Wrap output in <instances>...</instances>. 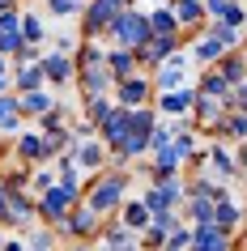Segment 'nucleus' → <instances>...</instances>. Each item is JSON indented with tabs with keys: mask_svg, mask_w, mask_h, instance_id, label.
Wrapping results in <instances>:
<instances>
[{
	"mask_svg": "<svg viewBox=\"0 0 247 251\" xmlns=\"http://www.w3.org/2000/svg\"><path fill=\"white\" fill-rule=\"evenodd\" d=\"M22 39H26L30 47H43L47 34H43V22H39V17H22Z\"/></svg>",
	"mask_w": 247,
	"mask_h": 251,
	"instance_id": "nucleus-29",
	"label": "nucleus"
},
{
	"mask_svg": "<svg viewBox=\"0 0 247 251\" xmlns=\"http://www.w3.org/2000/svg\"><path fill=\"white\" fill-rule=\"evenodd\" d=\"M115 102L119 106H145L149 102V81H145V73H132V77H124V81H115Z\"/></svg>",
	"mask_w": 247,
	"mask_h": 251,
	"instance_id": "nucleus-11",
	"label": "nucleus"
},
{
	"mask_svg": "<svg viewBox=\"0 0 247 251\" xmlns=\"http://www.w3.org/2000/svg\"><path fill=\"white\" fill-rule=\"evenodd\" d=\"M55 98L52 94H43V90H30V94H22V115H34V119H43L47 111H55Z\"/></svg>",
	"mask_w": 247,
	"mask_h": 251,
	"instance_id": "nucleus-20",
	"label": "nucleus"
},
{
	"mask_svg": "<svg viewBox=\"0 0 247 251\" xmlns=\"http://www.w3.org/2000/svg\"><path fill=\"white\" fill-rule=\"evenodd\" d=\"M68 251H90V247H81V243H77V247H68Z\"/></svg>",
	"mask_w": 247,
	"mask_h": 251,
	"instance_id": "nucleus-44",
	"label": "nucleus"
},
{
	"mask_svg": "<svg viewBox=\"0 0 247 251\" xmlns=\"http://www.w3.org/2000/svg\"><path fill=\"white\" fill-rule=\"evenodd\" d=\"M209 34H213V39H221L226 47H230V51L239 47V43H243V39H239V30H234V26H226V22H213V26H209Z\"/></svg>",
	"mask_w": 247,
	"mask_h": 251,
	"instance_id": "nucleus-33",
	"label": "nucleus"
},
{
	"mask_svg": "<svg viewBox=\"0 0 247 251\" xmlns=\"http://www.w3.org/2000/svg\"><path fill=\"white\" fill-rule=\"evenodd\" d=\"M9 9H17V0H0V13H9Z\"/></svg>",
	"mask_w": 247,
	"mask_h": 251,
	"instance_id": "nucleus-41",
	"label": "nucleus"
},
{
	"mask_svg": "<svg viewBox=\"0 0 247 251\" xmlns=\"http://www.w3.org/2000/svg\"><path fill=\"white\" fill-rule=\"evenodd\" d=\"M230 111H247V85H234V102Z\"/></svg>",
	"mask_w": 247,
	"mask_h": 251,
	"instance_id": "nucleus-38",
	"label": "nucleus"
},
{
	"mask_svg": "<svg viewBox=\"0 0 247 251\" xmlns=\"http://www.w3.org/2000/svg\"><path fill=\"white\" fill-rule=\"evenodd\" d=\"M128 183H132V175H128V171L98 175V179H94V187H90V196H85V204H90V209H98V213L119 209V204H124V192H128Z\"/></svg>",
	"mask_w": 247,
	"mask_h": 251,
	"instance_id": "nucleus-2",
	"label": "nucleus"
},
{
	"mask_svg": "<svg viewBox=\"0 0 247 251\" xmlns=\"http://www.w3.org/2000/svg\"><path fill=\"white\" fill-rule=\"evenodd\" d=\"M145 13H149V30H154V34H179V17H175L170 4H162V9H145Z\"/></svg>",
	"mask_w": 247,
	"mask_h": 251,
	"instance_id": "nucleus-22",
	"label": "nucleus"
},
{
	"mask_svg": "<svg viewBox=\"0 0 247 251\" xmlns=\"http://www.w3.org/2000/svg\"><path fill=\"white\" fill-rule=\"evenodd\" d=\"M47 13H55V17H73V13H85V0H47Z\"/></svg>",
	"mask_w": 247,
	"mask_h": 251,
	"instance_id": "nucleus-32",
	"label": "nucleus"
},
{
	"mask_svg": "<svg viewBox=\"0 0 247 251\" xmlns=\"http://www.w3.org/2000/svg\"><path fill=\"white\" fill-rule=\"evenodd\" d=\"M98 222H103V213L85 204V209L68 213V217L55 226V230H60V234H68V238H94V234H98Z\"/></svg>",
	"mask_w": 247,
	"mask_h": 251,
	"instance_id": "nucleus-8",
	"label": "nucleus"
},
{
	"mask_svg": "<svg viewBox=\"0 0 247 251\" xmlns=\"http://www.w3.org/2000/svg\"><path fill=\"white\" fill-rule=\"evenodd\" d=\"M213 222H218L221 230H234V226L243 222V209H239V204H234L230 196H221L218 204H213Z\"/></svg>",
	"mask_w": 247,
	"mask_h": 251,
	"instance_id": "nucleus-25",
	"label": "nucleus"
},
{
	"mask_svg": "<svg viewBox=\"0 0 247 251\" xmlns=\"http://www.w3.org/2000/svg\"><path fill=\"white\" fill-rule=\"evenodd\" d=\"M149 34H154V30H149V13H145V9H132V4L119 9L115 22H111V30H107V39L115 43V47H132V51H137Z\"/></svg>",
	"mask_w": 247,
	"mask_h": 251,
	"instance_id": "nucleus-1",
	"label": "nucleus"
},
{
	"mask_svg": "<svg viewBox=\"0 0 247 251\" xmlns=\"http://www.w3.org/2000/svg\"><path fill=\"white\" fill-rule=\"evenodd\" d=\"M218 73L230 81V85H243V81H247V55L243 51H226L218 60Z\"/></svg>",
	"mask_w": 247,
	"mask_h": 251,
	"instance_id": "nucleus-19",
	"label": "nucleus"
},
{
	"mask_svg": "<svg viewBox=\"0 0 247 251\" xmlns=\"http://www.w3.org/2000/svg\"><path fill=\"white\" fill-rule=\"evenodd\" d=\"M107 73H111V81H124L137 73V51L132 47H111L107 51Z\"/></svg>",
	"mask_w": 247,
	"mask_h": 251,
	"instance_id": "nucleus-17",
	"label": "nucleus"
},
{
	"mask_svg": "<svg viewBox=\"0 0 247 251\" xmlns=\"http://www.w3.org/2000/svg\"><path fill=\"white\" fill-rule=\"evenodd\" d=\"M209 171H218V179H239V166H234V158H230L221 145L205 149V175H209Z\"/></svg>",
	"mask_w": 247,
	"mask_h": 251,
	"instance_id": "nucleus-18",
	"label": "nucleus"
},
{
	"mask_svg": "<svg viewBox=\"0 0 247 251\" xmlns=\"http://www.w3.org/2000/svg\"><path fill=\"white\" fill-rule=\"evenodd\" d=\"M196 124L200 128H221V119H226V111H230V102L226 98H218V94H209V90H196Z\"/></svg>",
	"mask_w": 247,
	"mask_h": 251,
	"instance_id": "nucleus-6",
	"label": "nucleus"
},
{
	"mask_svg": "<svg viewBox=\"0 0 247 251\" xmlns=\"http://www.w3.org/2000/svg\"><path fill=\"white\" fill-rule=\"evenodd\" d=\"M230 230H221L218 222H205V226H192V247L188 251H230Z\"/></svg>",
	"mask_w": 247,
	"mask_h": 251,
	"instance_id": "nucleus-9",
	"label": "nucleus"
},
{
	"mask_svg": "<svg viewBox=\"0 0 247 251\" xmlns=\"http://www.w3.org/2000/svg\"><path fill=\"white\" fill-rule=\"evenodd\" d=\"M34 204H30L17 187H9V183H0V222H9V226H26V222H34Z\"/></svg>",
	"mask_w": 247,
	"mask_h": 251,
	"instance_id": "nucleus-5",
	"label": "nucleus"
},
{
	"mask_svg": "<svg viewBox=\"0 0 247 251\" xmlns=\"http://www.w3.org/2000/svg\"><path fill=\"white\" fill-rule=\"evenodd\" d=\"M17 90H22V94L43 90V64H22V68H17Z\"/></svg>",
	"mask_w": 247,
	"mask_h": 251,
	"instance_id": "nucleus-26",
	"label": "nucleus"
},
{
	"mask_svg": "<svg viewBox=\"0 0 247 251\" xmlns=\"http://www.w3.org/2000/svg\"><path fill=\"white\" fill-rule=\"evenodd\" d=\"M0 247H4V238H0Z\"/></svg>",
	"mask_w": 247,
	"mask_h": 251,
	"instance_id": "nucleus-46",
	"label": "nucleus"
},
{
	"mask_svg": "<svg viewBox=\"0 0 247 251\" xmlns=\"http://www.w3.org/2000/svg\"><path fill=\"white\" fill-rule=\"evenodd\" d=\"M213 204H218V200H209V196H192V204H188V213H192V222H196V226L213 222Z\"/></svg>",
	"mask_w": 247,
	"mask_h": 251,
	"instance_id": "nucleus-28",
	"label": "nucleus"
},
{
	"mask_svg": "<svg viewBox=\"0 0 247 251\" xmlns=\"http://www.w3.org/2000/svg\"><path fill=\"white\" fill-rule=\"evenodd\" d=\"M4 85H9V77H4V73H0V94H4Z\"/></svg>",
	"mask_w": 247,
	"mask_h": 251,
	"instance_id": "nucleus-42",
	"label": "nucleus"
},
{
	"mask_svg": "<svg viewBox=\"0 0 247 251\" xmlns=\"http://www.w3.org/2000/svg\"><path fill=\"white\" fill-rule=\"evenodd\" d=\"M0 251H30V247H26V243H17V238H9V243H4Z\"/></svg>",
	"mask_w": 247,
	"mask_h": 251,
	"instance_id": "nucleus-40",
	"label": "nucleus"
},
{
	"mask_svg": "<svg viewBox=\"0 0 247 251\" xmlns=\"http://www.w3.org/2000/svg\"><path fill=\"white\" fill-rule=\"evenodd\" d=\"M0 73H4V55H0Z\"/></svg>",
	"mask_w": 247,
	"mask_h": 251,
	"instance_id": "nucleus-45",
	"label": "nucleus"
},
{
	"mask_svg": "<svg viewBox=\"0 0 247 251\" xmlns=\"http://www.w3.org/2000/svg\"><path fill=\"white\" fill-rule=\"evenodd\" d=\"M73 158H77L81 171H98L107 162V145L103 141H73Z\"/></svg>",
	"mask_w": 247,
	"mask_h": 251,
	"instance_id": "nucleus-16",
	"label": "nucleus"
},
{
	"mask_svg": "<svg viewBox=\"0 0 247 251\" xmlns=\"http://www.w3.org/2000/svg\"><path fill=\"white\" fill-rule=\"evenodd\" d=\"M218 132H221V136H230V141H243V136H247V111H234L230 119H221Z\"/></svg>",
	"mask_w": 247,
	"mask_h": 251,
	"instance_id": "nucleus-27",
	"label": "nucleus"
},
{
	"mask_svg": "<svg viewBox=\"0 0 247 251\" xmlns=\"http://www.w3.org/2000/svg\"><path fill=\"white\" fill-rule=\"evenodd\" d=\"M183 77H188V55H183V51H175V55H166V60L158 64L154 85H158L162 94H166V90H179V85H183Z\"/></svg>",
	"mask_w": 247,
	"mask_h": 251,
	"instance_id": "nucleus-12",
	"label": "nucleus"
},
{
	"mask_svg": "<svg viewBox=\"0 0 247 251\" xmlns=\"http://www.w3.org/2000/svg\"><path fill=\"white\" fill-rule=\"evenodd\" d=\"M107 115H111V102H107V94H103V98H90V102H85V119H90L94 128H98Z\"/></svg>",
	"mask_w": 247,
	"mask_h": 251,
	"instance_id": "nucleus-31",
	"label": "nucleus"
},
{
	"mask_svg": "<svg viewBox=\"0 0 247 251\" xmlns=\"http://www.w3.org/2000/svg\"><path fill=\"white\" fill-rule=\"evenodd\" d=\"M162 247H166V230L145 226V230H141V251H162Z\"/></svg>",
	"mask_w": 247,
	"mask_h": 251,
	"instance_id": "nucleus-30",
	"label": "nucleus"
},
{
	"mask_svg": "<svg viewBox=\"0 0 247 251\" xmlns=\"http://www.w3.org/2000/svg\"><path fill=\"white\" fill-rule=\"evenodd\" d=\"M98 247H103V251H141V234L119 222V226H107V230H103Z\"/></svg>",
	"mask_w": 247,
	"mask_h": 251,
	"instance_id": "nucleus-15",
	"label": "nucleus"
},
{
	"mask_svg": "<svg viewBox=\"0 0 247 251\" xmlns=\"http://www.w3.org/2000/svg\"><path fill=\"white\" fill-rule=\"evenodd\" d=\"M192 102H196V90L192 85H179V90H166L162 98H158V111L166 119H183L188 111H192Z\"/></svg>",
	"mask_w": 247,
	"mask_h": 251,
	"instance_id": "nucleus-14",
	"label": "nucleus"
},
{
	"mask_svg": "<svg viewBox=\"0 0 247 251\" xmlns=\"http://www.w3.org/2000/svg\"><path fill=\"white\" fill-rule=\"evenodd\" d=\"M13 115H22V98L0 94V124H4V119H13Z\"/></svg>",
	"mask_w": 247,
	"mask_h": 251,
	"instance_id": "nucleus-34",
	"label": "nucleus"
},
{
	"mask_svg": "<svg viewBox=\"0 0 247 251\" xmlns=\"http://www.w3.org/2000/svg\"><path fill=\"white\" fill-rule=\"evenodd\" d=\"M119 9H128V0H90V4H85V39L107 34Z\"/></svg>",
	"mask_w": 247,
	"mask_h": 251,
	"instance_id": "nucleus-4",
	"label": "nucleus"
},
{
	"mask_svg": "<svg viewBox=\"0 0 247 251\" xmlns=\"http://www.w3.org/2000/svg\"><path fill=\"white\" fill-rule=\"evenodd\" d=\"M73 192H68V187H47V192H43V204H39V213H43V222H52V226H60L68 217V213H73Z\"/></svg>",
	"mask_w": 247,
	"mask_h": 251,
	"instance_id": "nucleus-7",
	"label": "nucleus"
},
{
	"mask_svg": "<svg viewBox=\"0 0 247 251\" xmlns=\"http://www.w3.org/2000/svg\"><path fill=\"white\" fill-rule=\"evenodd\" d=\"M226 51H230V47H226L221 39H213V34L205 30V34H200V43H196V51H192V55L200 60V64H218V60H221Z\"/></svg>",
	"mask_w": 247,
	"mask_h": 251,
	"instance_id": "nucleus-23",
	"label": "nucleus"
},
{
	"mask_svg": "<svg viewBox=\"0 0 247 251\" xmlns=\"http://www.w3.org/2000/svg\"><path fill=\"white\" fill-rule=\"evenodd\" d=\"M243 26H247V17H243Z\"/></svg>",
	"mask_w": 247,
	"mask_h": 251,
	"instance_id": "nucleus-47",
	"label": "nucleus"
},
{
	"mask_svg": "<svg viewBox=\"0 0 247 251\" xmlns=\"http://www.w3.org/2000/svg\"><path fill=\"white\" fill-rule=\"evenodd\" d=\"M234 166H239V179H247V141H239V153H234Z\"/></svg>",
	"mask_w": 247,
	"mask_h": 251,
	"instance_id": "nucleus-37",
	"label": "nucleus"
},
{
	"mask_svg": "<svg viewBox=\"0 0 247 251\" xmlns=\"http://www.w3.org/2000/svg\"><path fill=\"white\" fill-rule=\"evenodd\" d=\"M26 247H30V251H55V243H52V234L43 230V234H34V238H30Z\"/></svg>",
	"mask_w": 247,
	"mask_h": 251,
	"instance_id": "nucleus-36",
	"label": "nucleus"
},
{
	"mask_svg": "<svg viewBox=\"0 0 247 251\" xmlns=\"http://www.w3.org/2000/svg\"><path fill=\"white\" fill-rule=\"evenodd\" d=\"M170 9H175V17H179V30L205 22V0H170Z\"/></svg>",
	"mask_w": 247,
	"mask_h": 251,
	"instance_id": "nucleus-21",
	"label": "nucleus"
},
{
	"mask_svg": "<svg viewBox=\"0 0 247 251\" xmlns=\"http://www.w3.org/2000/svg\"><path fill=\"white\" fill-rule=\"evenodd\" d=\"M119 209H124V226H128V230H137V234L154 222V213L145 209V200H128V204H119Z\"/></svg>",
	"mask_w": 247,
	"mask_h": 251,
	"instance_id": "nucleus-24",
	"label": "nucleus"
},
{
	"mask_svg": "<svg viewBox=\"0 0 247 251\" xmlns=\"http://www.w3.org/2000/svg\"><path fill=\"white\" fill-rule=\"evenodd\" d=\"M43 77L52 81V85H68L73 81V73H77V64H73V55H64V51H43Z\"/></svg>",
	"mask_w": 247,
	"mask_h": 251,
	"instance_id": "nucleus-13",
	"label": "nucleus"
},
{
	"mask_svg": "<svg viewBox=\"0 0 247 251\" xmlns=\"http://www.w3.org/2000/svg\"><path fill=\"white\" fill-rule=\"evenodd\" d=\"M234 0H205V17H213V22H218V17H226V9H230Z\"/></svg>",
	"mask_w": 247,
	"mask_h": 251,
	"instance_id": "nucleus-35",
	"label": "nucleus"
},
{
	"mask_svg": "<svg viewBox=\"0 0 247 251\" xmlns=\"http://www.w3.org/2000/svg\"><path fill=\"white\" fill-rule=\"evenodd\" d=\"M0 55H4V30H0Z\"/></svg>",
	"mask_w": 247,
	"mask_h": 251,
	"instance_id": "nucleus-43",
	"label": "nucleus"
},
{
	"mask_svg": "<svg viewBox=\"0 0 247 251\" xmlns=\"http://www.w3.org/2000/svg\"><path fill=\"white\" fill-rule=\"evenodd\" d=\"M34 187H39V192H47V187H55V175H52V171L34 175Z\"/></svg>",
	"mask_w": 247,
	"mask_h": 251,
	"instance_id": "nucleus-39",
	"label": "nucleus"
},
{
	"mask_svg": "<svg viewBox=\"0 0 247 251\" xmlns=\"http://www.w3.org/2000/svg\"><path fill=\"white\" fill-rule=\"evenodd\" d=\"M179 51V34H149V39L137 47V64H162L166 55Z\"/></svg>",
	"mask_w": 247,
	"mask_h": 251,
	"instance_id": "nucleus-10",
	"label": "nucleus"
},
{
	"mask_svg": "<svg viewBox=\"0 0 247 251\" xmlns=\"http://www.w3.org/2000/svg\"><path fill=\"white\" fill-rule=\"evenodd\" d=\"M128 136H132V111L115 102V106H111V115L98 124V141H103L107 153H111V149H124V145H128Z\"/></svg>",
	"mask_w": 247,
	"mask_h": 251,
	"instance_id": "nucleus-3",
	"label": "nucleus"
}]
</instances>
